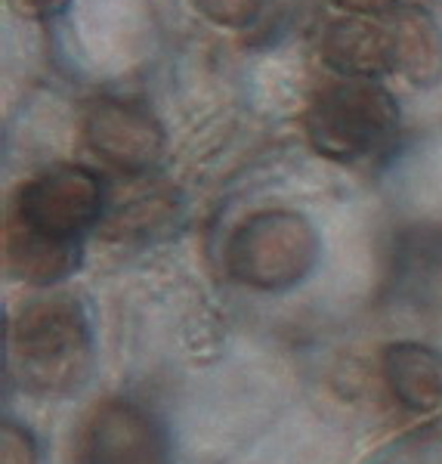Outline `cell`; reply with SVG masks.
I'll return each instance as SVG.
<instances>
[{
    "label": "cell",
    "mask_w": 442,
    "mask_h": 464,
    "mask_svg": "<svg viewBox=\"0 0 442 464\" xmlns=\"http://www.w3.org/2000/svg\"><path fill=\"white\" fill-rule=\"evenodd\" d=\"M399 102L380 81L337 78L306 109V137L322 159L359 164L384 155L399 137Z\"/></svg>",
    "instance_id": "cell-2"
},
{
    "label": "cell",
    "mask_w": 442,
    "mask_h": 464,
    "mask_svg": "<svg viewBox=\"0 0 442 464\" xmlns=\"http://www.w3.org/2000/svg\"><path fill=\"white\" fill-rule=\"evenodd\" d=\"M106 211V189L93 170L56 164L25 179L10 201L6 220L65 245H81Z\"/></svg>",
    "instance_id": "cell-4"
},
{
    "label": "cell",
    "mask_w": 442,
    "mask_h": 464,
    "mask_svg": "<svg viewBox=\"0 0 442 464\" xmlns=\"http://www.w3.org/2000/svg\"><path fill=\"white\" fill-rule=\"evenodd\" d=\"M192 6L214 25L251 28L264 13L266 0H192Z\"/></svg>",
    "instance_id": "cell-11"
},
{
    "label": "cell",
    "mask_w": 442,
    "mask_h": 464,
    "mask_svg": "<svg viewBox=\"0 0 442 464\" xmlns=\"http://www.w3.org/2000/svg\"><path fill=\"white\" fill-rule=\"evenodd\" d=\"M13 13H19L22 19L32 22H47L62 16L65 10L72 6V0H6Z\"/></svg>",
    "instance_id": "cell-13"
},
{
    "label": "cell",
    "mask_w": 442,
    "mask_h": 464,
    "mask_svg": "<svg viewBox=\"0 0 442 464\" xmlns=\"http://www.w3.org/2000/svg\"><path fill=\"white\" fill-rule=\"evenodd\" d=\"M78 464H168L170 443L161 418L139 402L106 400L74 437Z\"/></svg>",
    "instance_id": "cell-5"
},
{
    "label": "cell",
    "mask_w": 442,
    "mask_h": 464,
    "mask_svg": "<svg viewBox=\"0 0 442 464\" xmlns=\"http://www.w3.org/2000/svg\"><path fill=\"white\" fill-rule=\"evenodd\" d=\"M226 273L257 291H284L301 285L319 260V232L297 211L251 214L232 229L226 251Z\"/></svg>",
    "instance_id": "cell-3"
},
{
    "label": "cell",
    "mask_w": 442,
    "mask_h": 464,
    "mask_svg": "<svg viewBox=\"0 0 442 464\" xmlns=\"http://www.w3.org/2000/svg\"><path fill=\"white\" fill-rule=\"evenodd\" d=\"M6 269L28 285H53L72 276L81 264V245H65L28 232L6 220L4 229Z\"/></svg>",
    "instance_id": "cell-10"
},
{
    "label": "cell",
    "mask_w": 442,
    "mask_h": 464,
    "mask_svg": "<svg viewBox=\"0 0 442 464\" xmlns=\"http://www.w3.org/2000/svg\"><path fill=\"white\" fill-rule=\"evenodd\" d=\"M37 443L34 437L19 424H4L0 433V464H37Z\"/></svg>",
    "instance_id": "cell-12"
},
{
    "label": "cell",
    "mask_w": 442,
    "mask_h": 464,
    "mask_svg": "<svg viewBox=\"0 0 442 464\" xmlns=\"http://www.w3.org/2000/svg\"><path fill=\"white\" fill-rule=\"evenodd\" d=\"M341 10H350V16H378V13H393L402 0H332Z\"/></svg>",
    "instance_id": "cell-14"
},
{
    "label": "cell",
    "mask_w": 442,
    "mask_h": 464,
    "mask_svg": "<svg viewBox=\"0 0 442 464\" xmlns=\"http://www.w3.org/2000/svg\"><path fill=\"white\" fill-rule=\"evenodd\" d=\"M87 149L121 174H146L161 161L159 118L133 100H93L84 111Z\"/></svg>",
    "instance_id": "cell-6"
},
{
    "label": "cell",
    "mask_w": 442,
    "mask_h": 464,
    "mask_svg": "<svg viewBox=\"0 0 442 464\" xmlns=\"http://www.w3.org/2000/svg\"><path fill=\"white\" fill-rule=\"evenodd\" d=\"M380 372L393 400L408 411L442 409V353L418 341H396L380 353Z\"/></svg>",
    "instance_id": "cell-8"
},
{
    "label": "cell",
    "mask_w": 442,
    "mask_h": 464,
    "mask_svg": "<svg viewBox=\"0 0 442 464\" xmlns=\"http://www.w3.org/2000/svg\"><path fill=\"white\" fill-rule=\"evenodd\" d=\"M393 32L396 72L415 87H430L442 78V28L418 4H399L387 19Z\"/></svg>",
    "instance_id": "cell-9"
},
{
    "label": "cell",
    "mask_w": 442,
    "mask_h": 464,
    "mask_svg": "<svg viewBox=\"0 0 442 464\" xmlns=\"http://www.w3.org/2000/svg\"><path fill=\"white\" fill-rule=\"evenodd\" d=\"M322 59L341 78L378 81L396 72L393 32L371 16L337 19L322 37Z\"/></svg>",
    "instance_id": "cell-7"
},
{
    "label": "cell",
    "mask_w": 442,
    "mask_h": 464,
    "mask_svg": "<svg viewBox=\"0 0 442 464\" xmlns=\"http://www.w3.org/2000/svg\"><path fill=\"white\" fill-rule=\"evenodd\" d=\"M10 362L19 384L41 396H69L93 369L87 313L72 297H43L13 319Z\"/></svg>",
    "instance_id": "cell-1"
}]
</instances>
